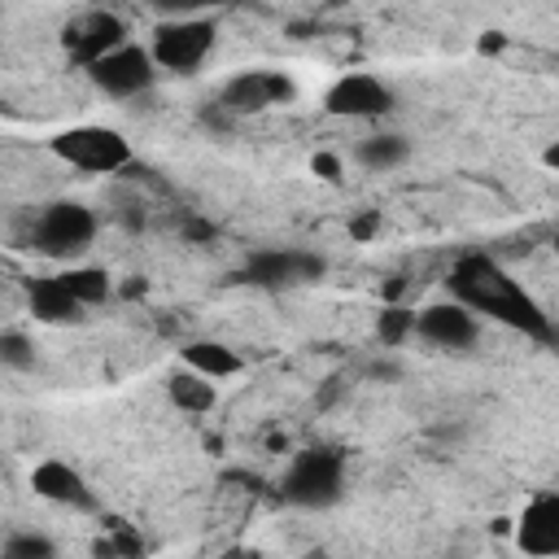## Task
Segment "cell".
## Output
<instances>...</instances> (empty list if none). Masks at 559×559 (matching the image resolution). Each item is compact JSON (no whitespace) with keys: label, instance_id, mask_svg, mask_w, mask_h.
Listing matches in <instances>:
<instances>
[{"label":"cell","instance_id":"obj_23","mask_svg":"<svg viewBox=\"0 0 559 559\" xmlns=\"http://www.w3.org/2000/svg\"><path fill=\"white\" fill-rule=\"evenodd\" d=\"M376 227H380V214H362V218H354V223H349V236L367 240V236H371Z\"/></svg>","mask_w":559,"mask_h":559},{"label":"cell","instance_id":"obj_3","mask_svg":"<svg viewBox=\"0 0 559 559\" xmlns=\"http://www.w3.org/2000/svg\"><path fill=\"white\" fill-rule=\"evenodd\" d=\"M96 227L100 223L83 201H52L31 218L26 249H35L44 258H57V262H70V258H83L92 249Z\"/></svg>","mask_w":559,"mask_h":559},{"label":"cell","instance_id":"obj_8","mask_svg":"<svg viewBox=\"0 0 559 559\" xmlns=\"http://www.w3.org/2000/svg\"><path fill=\"white\" fill-rule=\"evenodd\" d=\"M397 105V92L380 79V74H367V70H354V74H341L328 92H323V109L332 118H384L389 109Z\"/></svg>","mask_w":559,"mask_h":559},{"label":"cell","instance_id":"obj_1","mask_svg":"<svg viewBox=\"0 0 559 559\" xmlns=\"http://www.w3.org/2000/svg\"><path fill=\"white\" fill-rule=\"evenodd\" d=\"M450 293L454 301H463L472 314H489L502 328H515L533 341H555V323L550 314L524 293L520 280H511L489 253H467L454 262L450 271Z\"/></svg>","mask_w":559,"mask_h":559},{"label":"cell","instance_id":"obj_9","mask_svg":"<svg viewBox=\"0 0 559 559\" xmlns=\"http://www.w3.org/2000/svg\"><path fill=\"white\" fill-rule=\"evenodd\" d=\"M415 336L437 345V349H450V354H467L476 341H480V319L463 306V301H432L424 310H415Z\"/></svg>","mask_w":559,"mask_h":559},{"label":"cell","instance_id":"obj_5","mask_svg":"<svg viewBox=\"0 0 559 559\" xmlns=\"http://www.w3.org/2000/svg\"><path fill=\"white\" fill-rule=\"evenodd\" d=\"M48 148L74 166V170H87V175H114L131 162V144L122 131L114 127H96V122H83V127H66L48 140Z\"/></svg>","mask_w":559,"mask_h":559},{"label":"cell","instance_id":"obj_17","mask_svg":"<svg viewBox=\"0 0 559 559\" xmlns=\"http://www.w3.org/2000/svg\"><path fill=\"white\" fill-rule=\"evenodd\" d=\"M166 393H170V402H175L179 411H188V415H205V411L218 402L214 380H210V376H201V371H192V367L175 371V376H170V384H166Z\"/></svg>","mask_w":559,"mask_h":559},{"label":"cell","instance_id":"obj_4","mask_svg":"<svg viewBox=\"0 0 559 559\" xmlns=\"http://www.w3.org/2000/svg\"><path fill=\"white\" fill-rule=\"evenodd\" d=\"M218 44V26L214 17L197 13V17H166L157 31H153V66L157 70H170V74H197L205 66V57L214 52Z\"/></svg>","mask_w":559,"mask_h":559},{"label":"cell","instance_id":"obj_13","mask_svg":"<svg viewBox=\"0 0 559 559\" xmlns=\"http://www.w3.org/2000/svg\"><path fill=\"white\" fill-rule=\"evenodd\" d=\"M31 489L44 498V502H57V507H70V511H96V493L92 485L83 480L79 467H70L66 459H44L31 467Z\"/></svg>","mask_w":559,"mask_h":559},{"label":"cell","instance_id":"obj_6","mask_svg":"<svg viewBox=\"0 0 559 559\" xmlns=\"http://www.w3.org/2000/svg\"><path fill=\"white\" fill-rule=\"evenodd\" d=\"M323 271H328V258L314 249H258L245 258L240 284L266 288V293H288V288L323 280Z\"/></svg>","mask_w":559,"mask_h":559},{"label":"cell","instance_id":"obj_21","mask_svg":"<svg viewBox=\"0 0 559 559\" xmlns=\"http://www.w3.org/2000/svg\"><path fill=\"white\" fill-rule=\"evenodd\" d=\"M0 362L13 371H31L35 367V345L22 332H0Z\"/></svg>","mask_w":559,"mask_h":559},{"label":"cell","instance_id":"obj_16","mask_svg":"<svg viewBox=\"0 0 559 559\" xmlns=\"http://www.w3.org/2000/svg\"><path fill=\"white\" fill-rule=\"evenodd\" d=\"M406 157H411V144L397 131H376V135H362L354 144V162L362 170H397Z\"/></svg>","mask_w":559,"mask_h":559},{"label":"cell","instance_id":"obj_24","mask_svg":"<svg viewBox=\"0 0 559 559\" xmlns=\"http://www.w3.org/2000/svg\"><path fill=\"white\" fill-rule=\"evenodd\" d=\"M314 170H323V179H336V157H314Z\"/></svg>","mask_w":559,"mask_h":559},{"label":"cell","instance_id":"obj_15","mask_svg":"<svg viewBox=\"0 0 559 559\" xmlns=\"http://www.w3.org/2000/svg\"><path fill=\"white\" fill-rule=\"evenodd\" d=\"M183 367H192L210 380H231V376L245 371V358L223 341H188L183 345Z\"/></svg>","mask_w":559,"mask_h":559},{"label":"cell","instance_id":"obj_11","mask_svg":"<svg viewBox=\"0 0 559 559\" xmlns=\"http://www.w3.org/2000/svg\"><path fill=\"white\" fill-rule=\"evenodd\" d=\"M122 39H127L122 17H114V13H105V9H92V13L74 17V22H66V31H61V44H66V52H70L79 66H92L96 57H105V52L118 48Z\"/></svg>","mask_w":559,"mask_h":559},{"label":"cell","instance_id":"obj_19","mask_svg":"<svg viewBox=\"0 0 559 559\" xmlns=\"http://www.w3.org/2000/svg\"><path fill=\"white\" fill-rule=\"evenodd\" d=\"M376 336H380L389 349L402 345L406 336H415V310H406V306H384L380 319H376Z\"/></svg>","mask_w":559,"mask_h":559},{"label":"cell","instance_id":"obj_22","mask_svg":"<svg viewBox=\"0 0 559 559\" xmlns=\"http://www.w3.org/2000/svg\"><path fill=\"white\" fill-rule=\"evenodd\" d=\"M157 13L166 17H197V13H210V9H227V4H240V0H148Z\"/></svg>","mask_w":559,"mask_h":559},{"label":"cell","instance_id":"obj_14","mask_svg":"<svg viewBox=\"0 0 559 559\" xmlns=\"http://www.w3.org/2000/svg\"><path fill=\"white\" fill-rule=\"evenodd\" d=\"M26 306H31V314H35L39 323H52V328H61V323H79L83 310H87V306L66 288L61 275L31 280V288H26Z\"/></svg>","mask_w":559,"mask_h":559},{"label":"cell","instance_id":"obj_12","mask_svg":"<svg viewBox=\"0 0 559 559\" xmlns=\"http://www.w3.org/2000/svg\"><path fill=\"white\" fill-rule=\"evenodd\" d=\"M515 546L537 559L559 555V493L542 489L524 502V511L515 520Z\"/></svg>","mask_w":559,"mask_h":559},{"label":"cell","instance_id":"obj_10","mask_svg":"<svg viewBox=\"0 0 559 559\" xmlns=\"http://www.w3.org/2000/svg\"><path fill=\"white\" fill-rule=\"evenodd\" d=\"M293 79L280 70H240L218 87V105L227 114H262L280 100H293Z\"/></svg>","mask_w":559,"mask_h":559},{"label":"cell","instance_id":"obj_7","mask_svg":"<svg viewBox=\"0 0 559 559\" xmlns=\"http://www.w3.org/2000/svg\"><path fill=\"white\" fill-rule=\"evenodd\" d=\"M87 79L96 83V92H105L109 100H131V96H144L153 83H157V66L148 57V48L122 39L118 48H109L105 57H96L87 66Z\"/></svg>","mask_w":559,"mask_h":559},{"label":"cell","instance_id":"obj_18","mask_svg":"<svg viewBox=\"0 0 559 559\" xmlns=\"http://www.w3.org/2000/svg\"><path fill=\"white\" fill-rule=\"evenodd\" d=\"M61 280H66V288H70L83 306H100V301L114 293L109 271H100V266H70V271H61Z\"/></svg>","mask_w":559,"mask_h":559},{"label":"cell","instance_id":"obj_20","mask_svg":"<svg viewBox=\"0 0 559 559\" xmlns=\"http://www.w3.org/2000/svg\"><path fill=\"white\" fill-rule=\"evenodd\" d=\"M9 559H52L57 546L44 537V533H9L4 546H0Z\"/></svg>","mask_w":559,"mask_h":559},{"label":"cell","instance_id":"obj_2","mask_svg":"<svg viewBox=\"0 0 559 559\" xmlns=\"http://www.w3.org/2000/svg\"><path fill=\"white\" fill-rule=\"evenodd\" d=\"M275 493L301 511H328L345 498V454L332 445H306L288 459Z\"/></svg>","mask_w":559,"mask_h":559}]
</instances>
